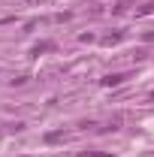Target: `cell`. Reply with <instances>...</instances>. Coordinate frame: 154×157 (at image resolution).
Returning <instances> with one entry per match:
<instances>
[{
	"mask_svg": "<svg viewBox=\"0 0 154 157\" xmlns=\"http://www.w3.org/2000/svg\"><path fill=\"white\" fill-rule=\"evenodd\" d=\"M124 82H127V76H121V73H115V76H106V78H103V85H106V88H115V85H124Z\"/></svg>",
	"mask_w": 154,
	"mask_h": 157,
	"instance_id": "cell-1",
	"label": "cell"
},
{
	"mask_svg": "<svg viewBox=\"0 0 154 157\" xmlns=\"http://www.w3.org/2000/svg\"><path fill=\"white\" fill-rule=\"evenodd\" d=\"M52 48H55V42H39V45L33 48V52L39 55V52H52Z\"/></svg>",
	"mask_w": 154,
	"mask_h": 157,
	"instance_id": "cell-2",
	"label": "cell"
},
{
	"mask_svg": "<svg viewBox=\"0 0 154 157\" xmlns=\"http://www.w3.org/2000/svg\"><path fill=\"white\" fill-rule=\"evenodd\" d=\"M79 157H115V154H103V151H82Z\"/></svg>",
	"mask_w": 154,
	"mask_h": 157,
	"instance_id": "cell-3",
	"label": "cell"
}]
</instances>
